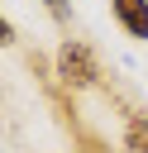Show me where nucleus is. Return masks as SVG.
<instances>
[{"mask_svg": "<svg viewBox=\"0 0 148 153\" xmlns=\"http://www.w3.org/2000/svg\"><path fill=\"white\" fill-rule=\"evenodd\" d=\"M53 76H57V86H67V91H91V86L100 81V57H95V48L81 43V38H62L57 53H53Z\"/></svg>", "mask_w": 148, "mask_h": 153, "instance_id": "obj_1", "label": "nucleus"}, {"mask_svg": "<svg viewBox=\"0 0 148 153\" xmlns=\"http://www.w3.org/2000/svg\"><path fill=\"white\" fill-rule=\"evenodd\" d=\"M110 19H115L129 38L148 43V0H110Z\"/></svg>", "mask_w": 148, "mask_h": 153, "instance_id": "obj_2", "label": "nucleus"}, {"mask_svg": "<svg viewBox=\"0 0 148 153\" xmlns=\"http://www.w3.org/2000/svg\"><path fill=\"white\" fill-rule=\"evenodd\" d=\"M124 148L129 153H148V110H134L124 120Z\"/></svg>", "mask_w": 148, "mask_h": 153, "instance_id": "obj_3", "label": "nucleus"}, {"mask_svg": "<svg viewBox=\"0 0 148 153\" xmlns=\"http://www.w3.org/2000/svg\"><path fill=\"white\" fill-rule=\"evenodd\" d=\"M43 5H48V14L57 24H72V0H43Z\"/></svg>", "mask_w": 148, "mask_h": 153, "instance_id": "obj_4", "label": "nucleus"}, {"mask_svg": "<svg viewBox=\"0 0 148 153\" xmlns=\"http://www.w3.org/2000/svg\"><path fill=\"white\" fill-rule=\"evenodd\" d=\"M0 48H14V24L5 19V10H0Z\"/></svg>", "mask_w": 148, "mask_h": 153, "instance_id": "obj_5", "label": "nucleus"}]
</instances>
